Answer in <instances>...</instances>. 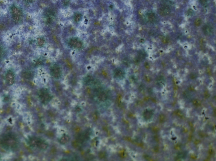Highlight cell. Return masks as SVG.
<instances>
[{
  "label": "cell",
  "mask_w": 216,
  "mask_h": 161,
  "mask_svg": "<svg viewBox=\"0 0 216 161\" xmlns=\"http://www.w3.org/2000/svg\"><path fill=\"white\" fill-rule=\"evenodd\" d=\"M22 76L24 78L30 79L33 77V73L29 71H24L22 73Z\"/></svg>",
  "instance_id": "17"
},
{
  "label": "cell",
  "mask_w": 216,
  "mask_h": 161,
  "mask_svg": "<svg viewBox=\"0 0 216 161\" xmlns=\"http://www.w3.org/2000/svg\"><path fill=\"white\" fill-rule=\"evenodd\" d=\"M38 97L41 102L44 105L48 104L52 100V96L47 89H42L38 93Z\"/></svg>",
  "instance_id": "3"
},
{
  "label": "cell",
  "mask_w": 216,
  "mask_h": 161,
  "mask_svg": "<svg viewBox=\"0 0 216 161\" xmlns=\"http://www.w3.org/2000/svg\"><path fill=\"white\" fill-rule=\"evenodd\" d=\"M201 19H199V18H197V19H196V20H195L194 24L195 26H196V27H199V26H201Z\"/></svg>",
  "instance_id": "21"
},
{
  "label": "cell",
  "mask_w": 216,
  "mask_h": 161,
  "mask_svg": "<svg viewBox=\"0 0 216 161\" xmlns=\"http://www.w3.org/2000/svg\"><path fill=\"white\" fill-rule=\"evenodd\" d=\"M44 40L43 38H38L37 40L38 44V46L40 47H42L43 46L44 44Z\"/></svg>",
  "instance_id": "20"
},
{
  "label": "cell",
  "mask_w": 216,
  "mask_h": 161,
  "mask_svg": "<svg viewBox=\"0 0 216 161\" xmlns=\"http://www.w3.org/2000/svg\"><path fill=\"white\" fill-rule=\"evenodd\" d=\"M187 14L188 16H192L193 14L194 10L193 9H189L187 11Z\"/></svg>",
  "instance_id": "25"
},
{
  "label": "cell",
  "mask_w": 216,
  "mask_h": 161,
  "mask_svg": "<svg viewBox=\"0 0 216 161\" xmlns=\"http://www.w3.org/2000/svg\"><path fill=\"white\" fill-rule=\"evenodd\" d=\"M193 105L195 106L198 107L200 106L201 105V102L200 100L197 99H194L192 101Z\"/></svg>",
  "instance_id": "22"
},
{
  "label": "cell",
  "mask_w": 216,
  "mask_h": 161,
  "mask_svg": "<svg viewBox=\"0 0 216 161\" xmlns=\"http://www.w3.org/2000/svg\"><path fill=\"white\" fill-rule=\"evenodd\" d=\"M120 156H121V157H125V155H126V154H125V152H122L120 153Z\"/></svg>",
  "instance_id": "32"
},
{
  "label": "cell",
  "mask_w": 216,
  "mask_h": 161,
  "mask_svg": "<svg viewBox=\"0 0 216 161\" xmlns=\"http://www.w3.org/2000/svg\"><path fill=\"white\" fill-rule=\"evenodd\" d=\"M176 115H178L179 117H181V118L183 117V114H182V112H181L180 111H176Z\"/></svg>",
  "instance_id": "28"
},
{
  "label": "cell",
  "mask_w": 216,
  "mask_h": 161,
  "mask_svg": "<svg viewBox=\"0 0 216 161\" xmlns=\"http://www.w3.org/2000/svg\"><path fill=\"white\" fill-rule=\"evenodd\" d=\"M50 73L54 78L59 79L62 76V71L59 66L54 65L51 68Z\"/></svg>",
  "instance_id": "6"
},
{
  "label": "cell",
  "mask_w": 216,
  "mask_h": 161,
  "mask_svg": "<svg viewBox=\"0 0 216 161\" xmlns=\"http://www.w3.org/2000/svg\"><path fill=\"white\" fill-rule=\"evenodd\" d=\"M156 84L158 87H162L165 84V79L163 76L160 75L157 77L156 80Z\"/></svg>",
  "instance_id": "14"
},
{
  "label": "cell",
  "mask_w": 216,
  "mask_h": 161,
  "mask_svg": "<svg viewBox=\"0 0 216 161\" xmlns=\"http://www.w3.org/2000/svg\"><path fill=\"white\" fill-rule=\"evenodd\" d=\"M3 55V50L2 47L0 46V59L2 57Z\"/></svg>",
  "instance_id": "30"
},
{
  "label": "cell",
  "mask_w": 216,
  "mask_h": 161,
  "mask_svg": "<svg viewBox=\"0 0 216 161\" xmlns=\"http://www.w3.org/2000/svg\"><path fill=\"white\" fill-rule=\"evenodd\" d=\"M70 140V137L67 134H64L60 139L59 142L62 145L67 144Z\"/></svg>",
  "instance_id": "15"
},
{
  "label": "cell",
  "mask_w": 216,
  "mask_h": 161,
  "mask_svg": "<svg viewBox=\"0 0 216 161\" xmlns=\"http://www.w3.org/2000/svg\"><path fill=\"white\" fill-rule=\"evenodd\" d=\"M12 18L15 23H18L21 20L23 13L21 10L17 7H14L11 9Z\"/></svg>",
  "instance_id": "4"
},
{
  "label": "cell",
  "mask_w": 216,
  "mask_h": 161,
  "mask_svg": "<svg viewBox=\"0 0 216 161\" xmlns=\"http://www.w3.org/2000/svg\"><path fill=\"white\" fill-rule=\"evenodd\" d=\"M146 53L144 51H140L138 52L137 57L135 60V62L136 63H139L141 60H144L146 57Z\"/></svg>",
  "instance_id": "13"
},
{
  "label": "cell",
  "mask_w": 216,
  "mask_h": 161,
  "mask_svg": "<svg viewBox=\"0 0 216 161\" xmlns=\"http://www.w3.org/2000/svg\"><path fill=\"white\" fill-rule=\"evenodd\" d=\"M183 95H184V97L186 98H190V97H191V94H190L189 92H188V91L184 92Z\"/></svg>",
  "instance_id": "24"
},
{
  "label": "cell",
  "mask_w": 216,
  "mask_h": 161,
  "mask_svg": "<svg viewBox=\"0 0 216 161\" xmlns=\"http://www.w3.org/2000/svg\"><path fill=\"white\" fill-rule=\"evenodd\" d=\"M154 112L153 110L150 109H146L143 113V117L145 120H150L153 116Z\"/></svg>",
  "instance_id": "12"
},
{
  "label": "cell",
  "mask_w": 216,
  "mask_h": 161,
  "mask_svg": "<svg viewBox=\"0 0 216 161\" xmlns=\"http://www.w3.org/2000/svg\"><path fill=\"white\" fill-rule=\"evenodd\" d=\"M114 76L117 79H123L125 77V73L121 69H117L114 71Z\"/></svg>",
  "instance_id": "11"
},
{
  "label": "cell",
  "mask_w": 216,
  "mask_h": 161,
  "mask_svg": "<svg viewBox=\"0 0 216 161\" xmlns=\"http://www.w3.org/2000/svg\"><path fill=\"white\" fill-rule=\"evenodd\" d=\"M189 77H190V79H195L197 77V75L196 74V73H192L190 74V75H189Z\"/></svg>",
  "instance_id": "29"
},
{
  "label": "cell",
  "mask_w": 216,
  "mask_h": 161,
  "mask_svg": "<svg viewBox=\"0 0 216 161\" xmlns=\"http://www.w3.org/2000/svg\"><path fill=\"white\" fill-rule=\"evenodd\" d=\"M28 144L32 148H36L40 150H45L48 147V144L45 141L38 137L32 136L29 138Z\"/></svg>",
  "instance_id": "2"
},
{
  "label": "cell",
  "mask_w": 216,
  "mask_h": 161,
  "mask_svg": "<svg viewBox=\"0 0 216 161\" xmlns=\"http://www.w3.org/2000/svg\"><path fill=\"white\" fill-rule=\"evenodd\" d=\"M186 156H187V153L186 152L184 151V152H180L177 155L176 160H182V159L186 158Z\"/></svg>",
  "instance_id": "18"
},
{
  "label": "cell",
  "mask_w": 216,
  "mask_h": 161,
  "mask_svg": "<svg viewBox=\"0 0 216 161\" xmlns=\"http://www.w3.org/2000/svg\"><path fill=\"white\" fill-rule=\"evenodd\" d=\"M199 1L202 6H205L208 3V0H199Z\"/></svg>",
  "instance_id": "27"
},
{
  "label": "cell",
  "mask_w": 216,
  "mask_h": 161,
  "mask_svg": "<svg viewBox=\"0 0 216 161\" xmlns=\"http://www.w3.org/2000/svg\"><path fill=\"white\" fill-rule=\"evenodd\" d=\"M6 80L8 84L11 86L15 81V75L14 73L11 70L7 71L6 74Z\"/></svg>",
  "instance_id": "8"
},
{
  "label": "cell",
  "mask_w": 216,
  "mask_h": 161,
  "mask_svg": "<svg viewBox=\"0 0 216 161\" xmlns=\"http://www.w3.org/2000/svg\"><path fill=\"white\" fill-rule=\"evenodd\" d=\"M146 17L149 22L151 23H154L157 20L156 15L152 12L148 13L146 15Z\"/></svg>",
  "instance_id": "16"
},
{
  "label": "cell",
  "mask_w": 216,
  "mask_h": 161,
  "mask_svg": "<svg viewBox=\"0 0 216 161\" xmlns=\"http://www.w3.org/2000/svg\"><path fill=\"white\" fill-rule=\"evenodd\" d=\"M1 144L7 150H13L17 147L18 141L14 134L9 133L4 135L1 140Z\"/></svg>",
  "instance_id": "1"
},
{
  "label": "cell",
  "mask_w": 216,
  "mask_h": 161,
  "mask_svg": "<svg viewBox=\"0 0 216 161\" xmlns=\"http://www.w3.org/2000/svg\"><path fill=\"white\" fill-rule=\"evenodd\" d=\"M203 32L205 36H210L214 33V29L212 26L209 24H205L202 28Z\"/></svg>",
  "instance_id": "10"
},
{
  "label": "cell",
  "mask_w": 216,
  "mask_h": 161,
  "mask_svg": "<svg viewBox=\"0 0 216 161\" xmlns=\"http://www.w3.org/2000/svg\"><path fill=\"white\" fill-rule=\"evenodd\" d=\"M159 121L160 123H163L165 122L166 120V117L165 115L164 114H161L159 116Z\"/></svg>",
  "instance_id": "23"
},
{
  "label": "cell",
  "mask_w": 216,
  "mask_h": 161,
  "mask_svg": "<svg viewBox=\"0 0 216 161\" xmlns=\"http://www.w3.org/2000/svg\"><path fill=\"white\" fill-rule=\"evenodd\" d=\"M99 156L101 159H103L106 157V154L104 152H101L99 153Z\"/></svg>",
  "instance_id": "26"
},
{
  "label": "cell",
  "mask_w": 216,
  "mask_h": 161,
  "mask_svg": "<svg viewBox=\"0 0 216 161\" xmlns=\"http://www.w3.org/2000/svg\"><path fill=\"white\" fill-rule=\"evenodd\" d=\"M69 45L71 47L74 48L80 49L83 46L82 42L76 38H73L69 40Z\"/></svg>",
  "instance_id": "7"
},
{
  "label": "cell",
  "mask_w": 216,
  "mask_h": 161,
  "mask_svg": "<svg viewBox=\"0 0 216 161\" xmlns=\"http://www.w3.org/2000/svg\"><path fill=\"white\" fill-rule=\"evenodd\" d=\"M162 41L164 43H168V40L166 37H162Z\"/></svg>",
  "instance_id": "31"
},
{
  "label": "cell",
  "mask_w": 216,
  "mask_h": 161,
  "mask_svg": "<svg viewBox=\"0 0 216 161\" xmlns=\"http://www.w3.org/2000/svg\"><path fill=\"white\" fill-rule=\"evenodd\" d=\"M96 91L97 97L98 100L102 102H104L107 100L109 98V94L107 91L104 90L101 88H97Z\"/></svg>",
  "instance_id": "5"
},
{
  "label": "cell",
  "mask_w": 216,
  "mask_h": 161,
  "mask_svg": "<svg viewBox=\"0 0 216 161\" xmlns=\"http://www.w3.org/2000/svg\"><path fill=\"white\" fill-rule=\"evenodd\" d=\"M171 12V9L169 6L167 5H162L159 10V13L161 16H165L169 15Z\"/></svg>",
  "instance_id": "9"
},
{
  "label": "cell",
  "mask_w": 216,
  "mask_h": 161,
  "mask_svg": "<svg viewBox=\"0 0 216 161\" xmlns=\"http://www.w3.org/2000/svg\"><path fill=\"white\" fill-rule=\"evenodd\" d=\"M81 18H82V15L80 13H77L74 15V20L76 22H78L80 21L81 20Z\"/></svg>",
  "instance_id": "19"
}]
</instances>
